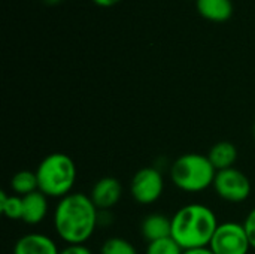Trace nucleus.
I'll return each mask as SVG.
<instances>
[{"label":"nucleus","instance_id":"obj_1","mask_svg":"<svg viewBox=\"0 0 255 254\" xmlns=\"http://www.w3.org/2000/svg\"><path fill=\"white\" fill-rule=\"evenodd\" d=\"M100 223V211L88 195L73 192L58 199L52 213V226L66 246L87 244Z\"/></svg>","mask_w":255,"mask_h":254},{"label":"nucleus","instance_id":"obj_2","mask_svg":"<svg viewBox=\"0 0 255 254\" xmlns=\"http://www.w3.org/2000/svg\"><path fill=\"white\" fill-rule=\"evenodd\" d=\"M218 226V217L211 207L187 204L172 216V238L182 250L205 249Z\"/></svg>","mask_w":255,"mask_h":254},{"label":"nucleus","instance_id":"obj_3","mask_svg":"<svg viewBox=\"0 0 255 254\" xmlns=\"http://www.w3.org/2000/svg\"><path fill=\"white\" fill-rule=\"evenodd\" d=\"M39 192L49 199H61L73 193L78 178L75 160L64 153L45 156L36 168Z\"/></svg>","mask_w":255,"mask_h":254},{"label":"nucleus","instance_id":"obj_4","mask_svg":"<svg viewBox=\"0 0 255 254\" xmlns=\"http://www.w3.org/2000/svg\"><path fill=\"white\" fill-rule=\"evenodd\" d=\"M217 169L208 156L187 153L173 160L169 169L172 184L184 193H200L214 186Z\"/></svg>","mask_w":255,"mask_h":254},{"label":"nucleus","instance_id":"obj_5","mask_svg":"<svg viewBox=\"0 0 255 254\" xmlns=\"http://www.w3.org/2000/svg\"><path fill=\"white\" fill-rule=\"evenodd\" d=\"M212 189L221 201L229 204H242L248 201L253 193L251 180L236 166L218 171Z\"/></svg>","mask_w":255,"mask_h":254},{"label":"nucleus","instance_id":"obj_6","mask_svg":"<svg viewBox=\"0 0 255 254\" xmlns=\"http://www.w3.org/2000/svg\"><path fill=\"white\" fill-rule=\"evenodd\" d=\"M209 249L214 254H248L253 250L244 223L238 222L220 223Z\"/></svg>","mask_w":255,"mask_h":254},{"label":"nucleus","instance_id":"obj_7","mask_svg":"<svg viewBox=\"0 0 255 254\" xmlns=\"http://www.w3.org/2000/svg\"><path fill=\"white\" fill-rule=\"evenodd\" d=\"M164 192V177L160 169L145 166L134 172L130 181V195L139 205L155 204Z\"/></svg>","mask_w":255,"mask_h":254},{"label":"nucleus","instance_id":"obj_8","mask_svg":"<svg viewBox=\"0 0 255 254\" xmlns=\"http://www.w3.org/2000/svg\"><path fill=\"white\" fill-rule=\"evenodd\" d=\"M123 184L115 177H103L94 183L90 190V199L100 213L111 211L123 199Z\"/></svg>","mask_w":255,"mask_h":254},{"label":"nucleus","instance_id":"obj_9","mask_svg":"<svg viewBox=\"0 0 255 254\" xmlns=\"http://www.w3.org/2000/svg\"><path fill=\"white\" fill-rule=\"evenodd\" d=\"M12 254H60V249L51 237L30 232L15 241Z\"/></svg>","mask_w":255,"mask_h":254},{"label":"nucleus","instance_id":"obj_10","mask_svg":"<svg viewBox=\"0 0 255 254\" xmlns=\"http://www.w3.org/2000/svg\"><path fill=\"white\" fill-rule=\"evenodd\" d=\"M140 235L149 244L172 237V217L163 213H151L140 223Z\"/></svg>","mask_w":255,"mask_h":254},{"label":"nucleus","instance_id":"obj_11","mask_svg":"<svg viewBox=\"0 0 255 254\" xmlns=\"http://www.w3.org/2000/svg\"><path fill=\"white\" fill-rule=\"evenodd\" d=\"M49 213V198L42 192H34L22 198V219L28 226L40 225Z\"/></svg>","mask_w":255,"mask_h":254},{"label":"nucleus","instance_id":"obj_12","mask_svg":"<svg viewBox=\"0 0 255 254\" xmlns=\"http://www.w3.org/2000/svg\"><path fill=\"white\" fill-rule=\"evenodd\" d=\"M199 15L211 22H226L233 16L235 6L232 0H196Z\"/></svg>","mask_w":255,"mask_h":254},{"label":"nucleus","instance_id":"obj_13","mask_svg":"<svg viewBox=\"0 0 255 254\" xmlns=\"http://www.w3.org/2000/svg\"><path fill=\"white\" fill-rule=\"evenodd\" d=\"M206 156L211 160L212 166L218 172V171L235 168V163L238 162V157H239V151H238V147L233 142L220 141V142H217V144H214L211 147V150H209V153Z\"/></svg>","mask_w":255,"mask_h":254},{"label":"nucleus","instance_id":"obj_14","mask_svg":"<svg viewBox=\"0 0 255 254\" xmlns=\"http://www.w3.org/2000/svg\"><path fill=\"white\" fill-rule=\"evenodd\" d=\"M9 189H10V193L18 195L21 198L37 192L39 184H37L36 171H30V169L18 171L16 174L12 175L10 183H9Z\"/></svg>","mask_w":255,"mask_h":254},{"label":"nucleus","instance_id":"obj_15","mask_svg":"<svg viewBox=\"0 0 255 254\" xmlns=\"http://www.w3.org/2000/svg\"><path fill=\"white\" fill-rule=\"evenodd\" d=\"M0 211L9 220L22 219V198L13 193H0Z\"/></svg>","mask_w":255,"mask_h":254},{"label":"nucleus","instance_id":"obj_16","mask_svg":"<svg viewBox=\"0 0 255 254\" xmlns=\"http://www.w3.org/2000/svg\"><path fill=\"white\" fill-rule=\"evenodd\" d=\"M100 254H137V250L128 240L121 237H111L102 244Z\"/></svg>","mask_w":255,"mask_h":254},{"label":"nucleus","instance_id":"obj_17","mask_svg":"<svg viewBox=\"0 0 255 254\" xmlns=\"http://www.w3.org/2000/svg\"><path fill=\"white\" fill-rule=\"evenodd\" d=\"M184 250L176 244V241L170 238H164L160 241L149 243L146 246L145 254H182Z\"/></svg>","mask_w":255,"mask_h":254},{"label":"nucleus","instance_id":"obj_18","mask_svg":"<svg viewBox=\"0 0 255 254\" xmlns=\"http://www.w3.org/2000/svg\"><path fill=\"white\" fill-rule=\"evenodd\" d=\"M242 223H244V228H245V231H247V235H248L251 249L255 250V208H253V210L247 214V217H245V220H244Z\"/></svg>","mask_w":255,"mask_h":254},{"label":"nucleus","instance_id":"obj_19","mask_svg":"<svg viewBox=\"0 0 255 254\" xmlns=\"http://www.w3.org/2000/svg\"><path fill=\"white\" fill-rule=\"evenodd\" d=\"M60 254H93V252L85 244L66 246L60 250Z\"/></svg>","mask_w":255,"mask_h":254},{"label":"nucleus","instance_id":"obj_20","mask_svg":"<svg viewBox=\"0 0 255 254\" xmlns=\"http://www.w3.org/2000/svg\"><path fill=\"white\" fill-rule=\"evenodd\" d=\"M94 4L100 6V7H112L115 4H118L121 0H91Z\"/></svg>","mask_w":255,"mask_h":254},{"label":"nucleus","instance_id":"obj_21","mask_svg":"<svg viewBox=\"0 0 255 254\" xmlns=\"http://www.w3.org/2000/svg\"><path fill=\"white\" fill-rule=\"evenodd\" d=\"M182 254H214L211 252L209 247H205V249H194V250H184Z\"/></svg>","mask_w":255,"mask_h":254},{"label":"nucleus","instance_id":"obj_22","mask_svg":"<svg viewBox=\"0 0 255 254\" xmlns=\"http://www.w3.org/2000/svg\"><path fill=\"white\" fill-rule=\"evenodd\" d=\"M60 1H63V0H43V3L48 4V6H55V4H58Z\"/></svg>","mask_w":255,"mask_h":254},{"label":"nucleus","instance_id":"obj_23","mask_svg":"<svg viewBox=\"0 0 255 254\" xmlns=\"http://www.w3.org/2000/svg\"><path fill=\"white\" fill-rule=\"evenodd\" d=\"M253 138L255 139V121H254V124H253Z\"/></svg>","mask_w":255,"mask_h":254}]
</instances>
